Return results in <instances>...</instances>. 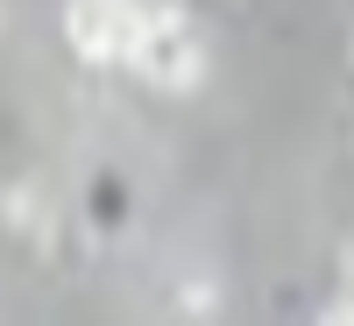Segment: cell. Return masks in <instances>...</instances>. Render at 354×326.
Returning a JSON list of instances; mask_svg holds the SVG:
<instances>
[{
    "label": "cell",
    "instance_id": "2",
    "mask_svg": "<svg viewBox=\"0 0 354 326\" xmlns=\"http://www.w3.org/2000/svg\"><path fill=\"white\" fill-rule=\"evenodd\" d=\"M142 21L128 0H71L64 8V36L85 64H135V43H142Z\"/></svg>",
    "mask_w": 354,
    "mask_h": 326
},
{
    "label": "cell",
    "instance_id": "1",
    "mask_svg": "<svg viewBox=\"0 0 354 326\" xmlns=\"http://www.w3.org/2000/svg\"><path fill=\"white\" fill-rule=\"evenodd\" d=\"M135 71L156 85V93H192L205 78V43L198 28L177 15V8H156L142 21V43H135Z\"/></svg>",
    "mask_w": 354,
    "mask_h": 326
}]
</instances>
